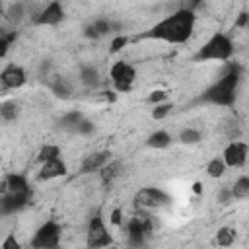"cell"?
I'll return each instance as SVG.
<instances>
[{"mask_svg": "<svg viewBox=\"0 0 249 249\" xmlns=\"http://www.w3.org/2000/svg\"><path fill=\"white\" fill-rule=\"evenodd\" d=\"M222 161L226 163V167H243L247 161V144L233 140L224 148L222 154Z\"/></svg>", "mask_w": 249, "mask_h": 249, "instance_id": "30bf717a", "label": "cell"}, {"mask_svg": "<svg viewBox=\"0 0 249 249\" xmlns=\"http://www.w3.org/2000/svg\"><path fill=\"white\" fill-rule=\"evenodd\" d=\"M56 158H62L60 148H58L56 144H45V146L39 150V154H37L39 163H45V161H51V160H56Z\"/></svg>", "mask_w": 249, "mask_h": 249, "instance_id": "cb8c5ba5", "label": "cell"}, {"mask_svg": "<svg viewBox=\"0 0 249 249\" xmlns=\"http://www.w3.org/2000/svg\"><path fill=\"white\" fill-rule=\"evenodd\" d=\"M107 161H111V152L101 150V152H93L88 154L82 161V173H91V171H99Z\"/></svg>", "mask_w": 249, "mask_h": 249, "instance_id": "9a60e30c", "label": "cell"}, {"mask_svg": "<svg viewBox=\"0 0 249 249\" xmlns=\"http://www.w3.org/2000/svg\"><path fill=\"white\" fill-rule=\"evenodd\" d=\"M18 113H19V105H18L16 101L6 99V101L0 103V117H2L4 121H14V119L18 117Z\"/></svg>", "mask_w": 249, "mask_h": 249, "instance_id": "d4e9b609", "label": "cell"}, {"mask_svg": "<svg viewBox=\"0 0 249 249\" xmlns=\"http://www.w3.org/2000/svg\"><path fill=\"white\" fill-rule=\"evenodd\" d=\"M68 173V165L62 158H56V160H51V161H45L41 163V169H39V179L41 181H51V179H58V177H64Z\"/></svg>", "mask_w": 249, "mask_h": 249, "instance_id": "5bb4252c", "label": "cell"}, {"mask_svg": "<svg viewBox=\"0 0 249 249\" xmlns=\"http://www.w3.org/2000/svg\"><path fill=\"white\" fill-rule=\"evenodd\" d=\"M93 130H95V124H93L89 119H86V117H84V121H82V123L78 124V128H76V132L82 134V136H88V134H91Z\"/></svg>", "mask_w": 249, "mask_h": 249, "instance_id": "1f68e13d", "label": "cell"}, {"mask_svg": "<svg viewBox=\"0 0 249 249\" xmlns=\"http://www.w3.org/2000/svg\"><path fill=\"white\" fill-rule=\"evenodd\" d=\"M200 140H202V132L198 128H193V126L183 128L179 134V142H183V144H196Z\"/></svg>", "mask_w": 249, "mask_h": 249, "instance_id": "4316f807", "label": "cell"}, {"mask_svg": "<svg viewBox=\"0 0 249 249\" xmlns=\"http://www.w3.org/2000/svg\"><path fill=\"white\" fill-rule=\"evenodd\" d=\"M247 23H249V14L247 12H241L237 16V19H235V27H247Z\"/></svg>", "mask_w": 249, "mask_h": 249, "instance_id": "8d00e7d4", "label": "cell"}, {"mask_svg": "<svg viewBox=\"0 0 249 249\" xmlns=\"http://www.w3.org/2000/svg\"><path fill=\"white\" fill-rule=\"evenodd\" d=\"M0 82L4 84V88H10V89H18L21 88L25 82H27V76H25V70L18 64H8L2 72H0Z\"/></svg>", "mask_w": 249, "mask_h": 249, "instance_id": "4fadbf2b", "label": "cell"}, {"mask_svg": "<svg viewBox=\"0 0 249 249\" xmlns=\"http://www.w3.org/2000/svg\"><path fill=\"white\" fill-rule=\"evenodd\" d=\"M233 241H235V230H231V228H218V231H216V235H214V245H218V247H230V245H233Z\"/></svg>", "mask_w": 249, "mask_h": 249, "instance_id": "603a6c76", "label": "cell"}, {"mask_svg": "<svg viewBox=\"0 0 249 249\" xmlns=\"http://www.w3.org/2000/svg\"><path fill=\"white\" fill-rule=\"evenodd\" d=\"M196 23V14L189 10L187 6L175 10L171 16L163 18L156 25H152L148 31L138 35V39H154V41H163V43H173L181 45L187 43L195 31Z\"/></svg>", "mask_w": 249, "mask_h": 249, "instance_id": "6da1fadb", "label": "cell"}, {"mask_svg": "<svg viewBox=\"0 0 249 249\" xmlns=\"http://www.w3.org/2000/svg\"><path fill=\"white\" fill-rule=\"evenodd\" d=\"M4 193H31V187L27 183V177L21 173H10L6 175L2 183V195Z\"/></svg>", "mask_w": 249, "mask_h": 249, "instance_id": "2e32d148", "label": "cell"}, {"mask_svg": "<svg viewBox=\"0 0 249 249\" xmlns=\"http://www.w3.org/2000/svg\"><path fill=\"white\" fill-rule=\"evenodd\" d=\"M126 43H128V37H126V35H123V33L115 35L113 41H111V53H119V51H123V49L126 47Z\"/></svg>", "mask_w": 249, "mask_h": 249, "instance_id": "4dcf8cb0", "label": "cell"}, {"mask_svg": "<svg viewBox=\"0 0 249 249\" xmlns=\"http://www.w3.org/2000/svg\"><path fill=\"white\" fill-rule=\"evenodd\" d=\"M216 200L220 202V204H230L231 200H233V196H231V189L230 187H222L220 191H218V195H216Z\"/></svg>", "mask_w": 249, "mask_h": 249, "instance_id": "d6a6232c", "label": "cell"}, {"mask_svg": "<svg viewBox=\"0 0 249 249\" xmlns=\"http://www.w3.org/2000/svg\"><path fill=\"white\" fill-rule=\"evenodd\" d=\"M146 144H148L150 148H156V150H163V148H167V146L171 144V136H169V132H167V130L160 128V130H154V132L148 136Z\"/></svg>", "mask_w": 249, "mask_h": 249, "instance_id": "44dd1931", "label": "cell"}, {"mask_svg": "<svg viewBox=\"0 0 249 249\" xmlns=\"http://www.w3.org/2000/svg\"><path fill=\"white\" fill-rule=\"evenodd\" d=\"M80 82H82L86 88L95 89V88L101 84V76H99L97 68H93V66L86 64V66H82V68H80Z\"/></svg>", "mask_w": 249, "mask_h": 249, "instance_id": "ac0fdd59", "label": "cell"}, {"mask_svg": "<svg viewBox=\"0 0 249 249\" xmlns=\"http://www.w3.org/2000/svg\"><path fill=\"white\" fill-rule=\"evenodd\" d=\"M0 249H21V245H19V241L16 239V235H14V233H8V235L4 237V241H2Z\"/></svg>", "mask_w": 249, "mask_h": 249, "instance_id": "e575fe53", "label": "cell"}, {"mask_svg": "<svg viewBox=\"0 0 249 249\" xmlns=\"http://www.w3.org/2000/svg\"><path fill=\"white\" fill-rule=\"evenodd\" d=\"M195 193H200V183H195Z\"/></svg>", "mask_w": 249, "mask_h": 249, "instance_id": "74e56055", "label": "cell"}, {"mask_svg": "<svg viewBox=\"0 0 249 249\" xmlns=\"http://www.w3.org/2000/svg\"><path fill=\"white\" fill-rule=\"evenodd\" d=\"M233 54V41L226 33H214L196 53H195V62H204V60H218V62H228Z\"/></svg>", "mask_w": 249, "mask_h": 249, "instance_id": "3957f363", "label": "cell"}, {"mask_svg": "<svg viewBox=\"0 0 249 249\" xmlns=\"http://www.w3.org/2000/svg\"><path fill=\"white\" fill-rule=\"evenodd\" d=\"M165 97H167V93H165L163 89H154V91L148 95V103H152V105H160V103L165 101Z\"/></svg>", "mask_w": 249, "mask_h": 249, "instance_id": "836d02e7", "label": "cell"}, {"mask_svg": "<svg viewBox=\"0 0 249 249\" xmlns=\"http://www.w3.org/2000/svg\"><path fill=\"white\" fill-rule=\"evenodd\" d=\"M4 16H6L10 21H19V19L25 16V4H23V2L10 4V6L4 10Z\"/></svg>", "mask_w": 249, "mask_h": 249, "instance_id": "83f0119b", "label": "cell"}, {"mask_svg": "<svg viewBox=\"0 0 249 249\" xmlns=\"http://www.w3.org/2000/svg\"><path fill=\"white\" fill-rule=\"evenodd\" d=\"M171 109H173V103H167V101H163V103H160V105H154V109H152V119L161 121V119H165V117L171 113Z\"/></svg>", "mask_w": 249, "mask_h": 249, "instance_id": "f1b7e54d", "label": "cell"}, {"mask_svg": "<svg viewBox=\"0 0 249 249\" xmlns=\"http://www.w3.org/2000/svg\"><path fill=\"white\" fill-rule=\"evenodd\" d=\"M152 233V220L150 216H134L126 224V235H128V245L132 249H142L146 245L148 235Z\"/></svg>", "mask_w": 249, "mask_h": 249, "instance_id": "52a82bcc", "label": "cell"}, {"mask_svg": "<svg viewBox=\"0 0 249 249\" xmlns=\"http://www.w3.org/2000/svg\"><path fill=\"white\" fill-rule=\"evenodd\" d=\"M49 88H51V91H53L56 97H60V99H68V97L72 95V86H70V82H68L66 78H62V76H53V80L49 82Z\"/></svg>", "mask_w": 249, "mask_h": 249, "instance_id": "e0dca14e", "label": "cell"}, {"mask_svg": "<svg viewBox=\"0 0 249 249\" xmlns=\"http://www.w3.org/2000/svg\"><path fill=\"white\" fill-rule=\"evenodd\" d=\"M109 220H111V224H115V226H121V222H123V212H121V208H115V210L111 212Z\"/></svg>", "mask_w": 249, "mask_h": 249, "instance_id": "d590c367", "label": "cell"}, {"mask_svg": "<svg viewBox=\"0 0 249 249\" xmlns=\"http://www.w3.org/2000/svg\"><path fill=\"white\" fill-rule=\"evenodd\" d=\"M4 10H6V8H4V4L0 2V16H4Z\"/></svg>", "mask_w": 249, "mask_h": 249, "instance_id": "f35d334b", "label": "cell"}, {"mask_svg": "<svg viewBox=\"0 0 249 249\" xmlns=\"http://www.w3.org/2000/svg\"><path fill=\"white\" fill-rule=\"evenodd\" d=\"M117 29H123V23H117V21L107 19V18H97L84 27V35L88 39H101V37H105Z\"/></svg>", "mask_w": 249, "mask_h": 249, "instance_id": "8fae6325", "label": "cell"}, {"mask_svg": "<svg viewBox=\"0 0 249 249\" xmlns=\"http://www.w3.org/2000/svg\"><path fill=\"white\" fill-rule=\"evenodd\" d=\"M4 35H6V29H2V27H0V37H4Z\"/></svg>", "mask_w": 249, "mask_h": 249, "instance_id": "ab89813d", "label": "cell"}, {"mask_svg": "<svg viewBox=\"0 0 249 249\" xmlns=\"http://www.w3.org/2000/svg\"><path fill=\"white\" fill-rule=\"evenodd\" d=\"M60 239H62V226L54 220H47L33 233L29 247L31 249H58Z\"/></svg>", "mask_w": 249, "mask_h": 249, "instance_id": "277c9868", "label": "cell"}, {"mask_svg": "<svg viewBox=\"0 0 249 249\" xmlns=\"http://www.w3.org/2000/svg\"><path fill=\"white\" fill-rule=\"evenodd\" d=\"M243 68L239 62H226L220 78L208 86L195 103H210V105H222V107H230L235 101V91L241 80Z\"/></svg>", "mask_w": 249, "mask_h": 249, "instance_id": "7a4b0ae2", "label": "cell"}, {"mask_svg": "<svg viewBox=\"0 0 249 249\" xmlns=\"http://www.w3.org/2000/svg\"><path fill=\"white\" fill-rule=\"evenodd\" d=\"M206 173H208V177H212V179L222 177V175L226 173V163L222 161V158H212V160L206 163Z\"/></svg>", "mask_w": 249, "mask_h": 249, "instance_id": "484cf974", "label": "cell"}, {"mask_svg": "<svg viewBox=\"0 0 249 249\" xmlns=\"http://www.w3.org/2000/svg\"><path fill=\"white\" fill-rule=\"evenodd\" d=\"M99 173H101V181H103L105 185H111V183L123 173V163H121V161H107V163L99 169Z\"/></svg>", "mask_w": 249, "mask_h": 249, "instance_id": "ffe728a7", "label": "cell"}, {"mask_svg": "<svg viewBox=\"0 0 249 249\" xmlns=\"http://www.w3.org/2000/svg\"><path fill=\"white\" fill-rule=\"evenodd\" d=\"M82 121H84V115H82L80 111H68V113H64V115L60 117L58 126H60L62 130L76 132V128H78V124H80Z\"/></svg>", "mask_w": 249, "mask_h": 249, "instance_id": "d6986e66", "label": "cell"}, {"mask_svg": "<svg viewBox=\"0 0 249 249\" xmlns=\"http://www.w3.org/2000/svg\"><path fill=\"white\" fill-rule=\"evenodd\" d=\"M64 8H62V4L60 2H51V4H47L41 12H39V16H35V23L37 25H58L60 21H64Z\"/></svg>", "mask_w": 249, "mask_h": 249, "instance_id": "7c38bea8", "label": "cell"}, {"mask_svg": "<svg viewBox=\"0 0 249 249\" xmlns=\"http://www.w3.org/2000/svg\"><path fill=\"white\" fill-rule=\"evenodd\" d=\"M134 78H136V70L132 64L124 62V60H117L111 70H109V80L115 88V91L119 93H126L130 91L132 84H134Z\"/></svg>", "mask_w": 249, "mask_h": 249, "instance_id": "8992f818", "label": "cell"}, {"mask_svg": "<svg viewBox=\"0 0 249 249\" xmlns=\"http://www.w3.org/2000/svg\"><path fill=\"white\" fill-rule=\"evenodd\" d=\"M134 204L138 208H163L171 204V196L160 187H142L134 195Z\"/></svg>", "mask_w": 249, "mask_h": 249, "instance_id": "ba28073f", "label": "cell"}, {"mask_svg": "<svg viewBox=\"0 0 249 249\" xmlns=\"http://www.w3.org/2000/svg\"><path fill=\"white\" fill-rule=\"evenodd\" d=\"M113 243V237L103 222V216L97 212L89 218V224H88V231H86V245L88 249H103V247H109Z\"/></svg>", "mask_w": 249, "mask_h": 249, "instance_id": "5b68a950", "label": "cell"}, {"mask_svg": "<svg viewBox=\"0 0 249 249\" xmlns=\"http://www.w3.org/2000/svg\"><path fill=\"white\" fill-rule=\"evenodd\" d=\"M230 189H231V196L233 198H237V200L247 198L249 196V177L247 175H239Z\"/></svg>", "mask_w": 249, "mask_h": 249, "instance_id": "7402d4cb", "label": "cell"}, {"mask_svg": "<svg viewBox=\"0 0 249 249\" xmlns=\"http://www.w3.org/2000/svg\"><path fill=\"white\" fill-rule=\"evenodd\" d=\"M16 37H18L16 31H10V33H6L4 37H0V58H4V56L8 54L10 45H12V41H14Z\"/></svg>", "mask_w": 249, "mask_h": 249, "instance_id": "f546056e", "label": "cell"}, {"mask_svg": "<svg viewBox=\"0 0 249 249\" xmlns=\"http://www.w3.org/2000/svg\"><path fill=\"white\" fill-rule=\"evenodd\" d=\"M33 193H4L0 195V216H10L25 208Z\"/></svg>", "mask_w": 249, "mask_h": 249, "instance_id": "9c48e42d", "label": "cell"}]
</instances>
